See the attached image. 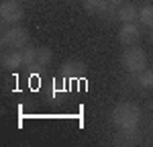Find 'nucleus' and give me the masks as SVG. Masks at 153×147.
<instances>
[{
    "mask_svg": "<svg viewBox=\"0 0 153 147\" xmlns=\"http://www.w3.org/2000/svg\"><path fill=\"white\" fill-rule=\"evenodd\" d=\"M151 108H153V102H151Z\"/></svg>",
    "mask_w": 153,
    "mask_h": 147,
    "instance_id": "obj_16",
    "label": "nucleus"
},
{
    "mask_svg": "<svg viewBox=\"0 0 153 147\" xmlns=\"http://www.w3.org/2000/svg\"><path fill=\"white\" fill-rule=\"evenodd\" d=\"M141 37V29L137 27L135 23H123V27L118 29V41L123 45H135Z\"/></svg>",
    "mask_w": 153,
    "mask_h": 147,
    "instance_id": "obj_6",
    "label": "nucleus"
},
{
    "mask_svg": "<svg viewBox=\"0 0 153 147\" xmlns=\"http://www.w3.org/2000/svg\"><path fill=\"white\" fill-rule=\"evenodd\" d=\"M149 37H151V41H153V29H151V35H149Z\"/></svg>",
    "mask_w": 153,
    "mask_h": 147,
    "instance_id": "obj_15",
    "label": "nucleus"
},
{
    "mask_svg": "<svg viewBox=\"0 0 153 147\" xmlns=\"http://www.w3.org/2000/svg\"><path fill=\"white\" fill-rule=\"evenodd\" d=\"M110 121L117 129H135L141 121V108L133 102H118L110 112Z\"/></svg>",
    "mask_w": 153,
    "mask_h": 147,
    "instance_id": "obj_1",
    "label": "nucleus"
},
{
    "mask_svg": "<svg viewBox=\"0 0 153 147\" xmlns=\"http://www.w3.org/2000/svg\"><path fill=\"white\" fill-rule=\"evenodd\" d=\"M84 8L90 14H106L110 10L108 0H84Z\"/></svg>",
    "mask_w": 153,
    "mask_h": 147,
    "instance_id": "obj_10",
    "label": "nucleus"
},
{
    "mask_svg": "<svg viewBox=\"0 0 153 147\" xmlns=\"http://www.w3.org/2000/svg\"><path fill=\"white\" fill-rule=\"evenodd\" d=\"M135 84L143 88V90H153V70H143V72L135 74Z\"/></svg>",
    "mask_w": 153,
    "mask_h": 147,
    "instance_id": "obj_12",
    "label": "nucleus"
},
{
    "mask_svg": "<svg viewBox=\"0 0 153 147\" xmlns=\"http://www.w3.org/2000/svg\"><path fill=\"white\" fill-rule=\"evenodd\" d=\"M0 43L8 49H25L29 45V33L23 27H10V29H6L2 33Z\"/></svg>",
    "mask_w": 153,
    "mask_h": 147,
    "instance_id": "obj_3",
    "label": "nucleus"
},
{
    "mask_svg": "<svg viewBox=\"0 0 153 147\" xmlns=\"http://www.w3.org/2000/svg\"><path fill=\"white\" fill-rule=\"evenodd\" d=\"M120 4H123V0H108V6H110V8H117Z\"/></svg>",
    "mask_w": 153,
    "mask_h": 147,
    "instance_id": "obj_14",
    "label": "nucleus"
},
{
    "mask_svg": "<svg viewBox=\"0 0 153 147\" xmlns=\"http://www.w3.org/2000/svg\"><path fill=\"white\" fill-rule=\"evenodd\" d=\"M114 143L123 147H131V145H139L141 143V133L135 129H118V133L114 135Z\"/></svg>",
    "mask_w": 153,
    "mask_h": 147,
    "instance_id": "obj_8",
    "label": "nucleus"
},
{
    "mask_svg": "<svg viewBox=\"0 0 153 147\" xmlns=\"http://www.w3.org/2000/svg\"><path fill=\"white\" fill-rule=\"evenodd\" d=\"M23 14V4L19 0H2L0 2V21L4 24H19Z\"/></svg>",
    "mask_w": 153,
    "mask_h": 147,
    "instance_id": "obj_4",
    "label": "nucleus"
},
{
    "mask_svg": "<svg viewBox=\"0 0 153 147\" xmlns=\"http://www.w3.org/2000/svg\"><path fill=\"white\" fill-rule=\"evenodd\" d=\"M59 76L65 78V80H80L82 76H86V65L82 61H76V59L65 61L61 65V70H59Z\"/></svg>",
    "mask_w": 153,
    "mask_h": 147,
    "instance_id": "obj_7",
    "label": "nucleus"
},
{
    "mask_svg": "<svg viewBox=\"0 0 153 147\" xmlns=\"http://www.w3.org/2000/svg\"><path fill=\"white\" fill-rule=\"evenodd\" d=\"M117 16H118V21H123V23H135L137 16H139V8L135 4H125V6L118 8Z\"/></svg>",
    "mask_w": 153,
    "mask_h": 147,
    "instance_id": "obj_11",
    "label": "nucleus"
},
{
    "mask_svg": "<svg viewBox=\"0 0 153 147\" xmlns=\"http://www.w3.org/2000/svg\"><path fill=\"white\" fill-rule=\"evenodd\" d=\"M120 61L125 65V70L129 74H139L147 68V53L137 45H129V47L123 51Z\"/></svg>",
    "mask_w": 153,
    "mask_h": 147,
    "instance_id": "obj_2",
    "label": "nucleus"
},
{
    "mask_svg": "<svg viewBox=\"0 0 153 147\" xmlns=\"http://www.w3.org/2000/svg\"><path fill=\"white\" fill-rule=\"evenodd\" d=\"M2 68L4 70H19V68H23L25 65V55H23V49H12L8 53H4L2 55Z\"/></svg>",
    "mask_w": 153,
    "mask_h": 147,
    "instance_id": "obj_9",
    "label": "nucleus"
},
{
    "mask_svg": "<svg viewBox=\"0 0 153 147\" xmlns=\"http://www.w3.org/2000/svg\"><path fill=\"white\" fill-rule=\"evenodd\" d=\"M51 59H53V53H51V49H49V47H37L35 59H33L31 65H27V72L31 74V76H33V74L39 76V74L45 72V68L51 63Z\"/></svg>",
    "mask_w": 153,
    "mask_h": 147,
    "instance_id": "obj_5",
    "label": "nucleus"
},
{
    "mask_svg": "<svg viewBox=\"0 0 153 147\" xmlns=\"http://www.w3.org/2000/svg\"><path fill=\"white\" fill-rule=\"evenodd\" d=\"M139 21H141L145 27H151L153 29V4H147L139 10Z\"/></svg>",
    "mask_w": 153,
    "mask_h": 147,
    "instance_id": "obj_13",
    "label": "nucleus"
}]
</instances>
